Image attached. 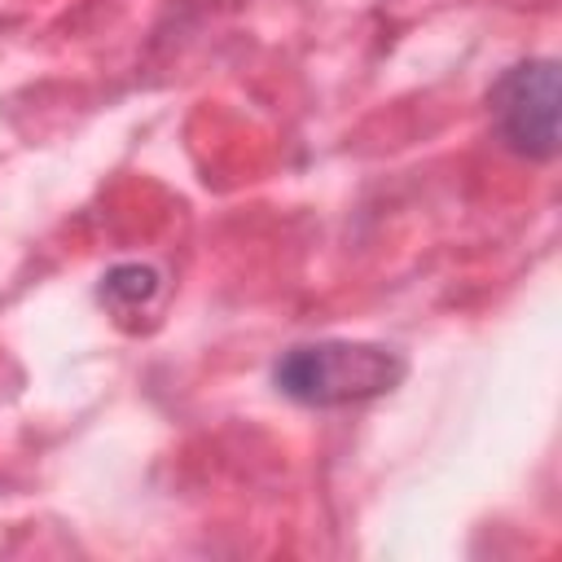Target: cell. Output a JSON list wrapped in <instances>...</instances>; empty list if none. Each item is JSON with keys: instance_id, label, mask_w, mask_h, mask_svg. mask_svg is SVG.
I'll return each mask as SVG.
<instances>
[{"instance_id": "obj_3", "label": "cell", "mask_w": 562, "mask_h": 562, "mask_svg": "<svg viewBox=\"0 0 562 562\" xmlns=\"http://www.w3.org/2000/svg\"><path fill=\"white\" fill-rule=\"evenodd\" d=\"M158 294V272L154 268H140V263H127V268H114L101 285V299H110L114 307H140Z\"/></svg>"}, {"instance_id": "obj_2", "label": "cell", "mask_w": 562, "mask_h": 562, "mask_svg": "<svg viewBox=\"0 0 562 562\" xmlns=\"http://www.w3.org/2000/svg\"><path fill=\"white\" fill-rule=\"evenodd\" d=\"M487 114L514 154L536 162L553 158L558 154V61L531 57L509 66L487 92Z\"/></svg>"}, {"instance_id": "obj_1", "label": "cell", "mask_w": 562, "mask_h": 562, "mask_svg": "<svg viewBox=\"0 0 562 562\" xmlns=\"http://www.w3.org/2000/svg\"><path fill=\"white\" fill-rule=\"evenodd\" d=\"M408 373V360L382 342L321 338L281 351L272 364V382L285 400L307 408H347L378 395H391Z\"/></svg>"}]
</instances>
